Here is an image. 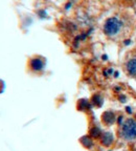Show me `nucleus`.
Returning <instances> with one entry per match:
<instances>
[{
	"label": "nucleus",
	"instance_id": "423d86ee",
	"mask_svg": "<svg viewBox=\"0 0 136 151\" xmlns=\"http://www.w3.org/2000/svg\"><path fill=\"white\" fill-rule=\"evenodd\" d=\"M103 122L106 125H112L115 122V114L111 111H107L103 114Z\"/></svg>",
	"mask_w": 136,
	"mask_h": 151
},
{
	"label": "nucleus",
	"instance_id": "39448f33",
	"mask_svg": "<svg viewBox=\"0 0 136 151\" xmlns=\"http://www.w3.org/2000/svg\"><path fill=\"white\" fill-rule=\"evenodd\" d=\"M114 141V137H113V134L110 133V132H106V133H103L101 137V142L102 144L105 145V146H110L111 144Z\"/></svg>",
	"mask_w": 136,
	"mask_h": 151
},
{
	"label": "nucleus",
	"instance_id": "f257e3e1",
	"mask_svg": "<svg viewBox=\"0 0 136 151\" xmlns=\"http://www.w3.org/2000/svg\"><path fill=\"white\" fill-rule=\"evenodd\" d=\"M120 137L127 141H133L136 139V121L134 119H128L122 125L120 129Z\"/></svg>",
	"mask_w": 136,
	"mask_h": 151
},
{
	"label": "nucleus",
	"instance_id": "20e7f679",
	"mask_svg": "<svg viewBox=\"0 0 136 151\" xmlns=\"http://www.w3.org/2000/svg\"><path fill=\"white\" fill-rule=\"evenodd\" d=\"M29 65H31V68L33 70L39 71L41 69L44 68L45 65V61L43 58H40V57H36V58H33L29 62Z\"/></svg>",
	"mask_w": 136,
	"mask_h": 151
},
{
	"label": "nucleus",
	"instance_id": "7ed1b4c3",
	"mask_svg": "<svg viewBox=\"0 0 136 151\" xmlns=\"http://www.w3.org/2000/svg\"><path fill=\"white\" fill-rule=\"evenodd\" d=\"M126 71L130 77L136 78V56L131 57L126 62Z\"/></svg>",
	"mask_w": 136,
	"mask_h": 151
},
{
	"label": "nucleus",
	"instance_id": "f03ea898",
	"mask_svg": "<svg viewBox=\"0 0 136 151\" xmlns=\"http://www.w3.org/2000/svg\"><path fill=\"white\" fill-rule=\"evenodd\" d=\"M122 27V22L117 17H110L104 23V33L108 37H114L120 32Z\"/></svg>",
	"mask_w": 136,
	"mask_h": 151
}]
</instances>
